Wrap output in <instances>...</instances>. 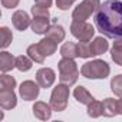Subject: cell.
Masks as SVG:
<instances>
[{"label": "cell", "instance_id": "obj_1", "mask_svg": "<svg viewBox=\"0 0 122 122\" xmlns=\"http://www.w3.org/2000/svg\"><path fill=\"white\" fill-rule=\"evenodd\" d=\"M95 26L105 37L122 36V0H106L95 13Z\"/></svg>", "mask_w": 122, "mask_h": 122}, {"label": "cell", "instance_id": "obj_2", "mask_svg": "<svg viewBox=\"0 0 122 122\" xmlns=\"http://www.w3.org/2000/svg\"><path fill=\"white\" fill-rule=\"evenodd\" d=\"M57 69H59V81L62 83L72 86L78 82L79 69H78V63L75 62V59L62 57L57 63Z\"/></svg>", "mask_w": 122, "mask_h": 122}, {"label": "cell", "instance_id": "obj_3", "mask_svg": "<svg viewBox=\"0 0 122 122\" xmlns=\"http://www.w3.org/2000/svg\"><path fill=\"white\" fill-rule=\"evenodd\" d=\"M81 73H82V76H85L88 79H105L109 76L111 68L105 60L95 59V60H91V62H86L82 65Z\"/></svg>", "mask_w": 122, "mask_h": 122}, {"label": "cell", "instance_id": "obj_4", "mask_svg": "<svg viewBox=\"0 0 122 122\" xmlns=\"http://www.w3.org/2000/svg\"><path fill=\"white\" fill-rule=\"evenodd\" d=\"M68 99H69V85L60 82L56 88H53L52 95H50V106L56 112H62L68 106Z\"/></svg>", "mask_w": 122, "mask_h": 122}, {"label": "cell", "instance_id": "obj_5", "mask_svg": "<svg viewBox=\"0 0 122 122\" xmlns=\"http://www.w3.org/2000/svg\"><path fill=\"white\" fill-rule=\"evenodd\" d=\"M101 0H83L81 5H78L73 12H72V20L76 22H86V19H89L93 13L98 12V9L101 7Z\"/></svg>", "mask_w": 122, "mask_h": 122}, {"label": "cell", "instance_id": "obj_6", "mask_svg": "<svg viewBox=\"0 0 122 122\" xmlns=\"http://www.w3.org/2000/svg\"><path fill=\"white\" fill-rule=\"evenodd\" d=\"M71 33L79 42H91L92 37H93V35H95V27L91 23H88V22H76V20H72Z\"/></svg>", "mask_w": 122, "mask_h": 122}, {"label": "cell", "instance_id": "obj_7", "mask_svg": "<svg viewBox=\"0 0 122 122\" xmlns=\"http://www.w3.org/2000/svg\"><path fill=\"white\" fill-rule=\"evenodd\" d=\"M39 89H40L39 83H35L33 81H25L19 88V93L25 101H35L39 96Z\"/></svg>", "mask_w": 122, "mask_h": 122}, {"label": "cell", "instance_id": "obj_8", "mask_svg": "<svg viewBox=\"0 0 122 122\" xmlns=\"http://www.w3.org/2000/svg\"><path fill=\"white\" fill-rule=\"evenodd\" d=\"M55 79H56L55 71L50 68H40L36 72V82L40 85V88H45V89L50 88L55 83Z\"/></svg>", "mask_w": 122, "mask_h": 122}, {"label": "cell", "instance_id": "obj_9", "mask_svg": "<svg viewBox=\"0 0 122 122\" xmlns=\"http://www.w3.org/2000/svg\"><path fill=\"white\" fill-rule=\"evenodd\" d=\"M17 105V98L13 89H0V106L6 111H10L16 108Z\"/></svg>", "mask_w": 122, "mask_h": 122}, {"label": "cell", "instance_id": "obj_10", "mask_svg": "<svg viewBox=\"0 0 122 122\" xmlns=\"http://www.w3.org/2000/svg\"><path fill=\"white\" fill-rule=\"evenodd\" d=\"M12 23L19 32H23L32 25V20L25 10H16L12 16Z\"/></svg>", "mask_w": 122, "mask_h": 122}, {"label": "cell", "instance_id": "obj_11", "mask_svg": "<svg viewBox=\"0 0 122 122\" xmlns=\"http://www.w3.org/2000/svg\"><path fill=\"white\" fill-rule=\"evenodd\" d=\"M89 45V52H91V57L92 56H99V55H103L108 49H109V43L105 37L102 36H98L95 37L93 40L88 42Z\"/></svg>", "mask_w": 122, "mask_h": 122}, {"label": "cell", "instance_id": "obj_12", "mask_svg": "<svg viewBox=\"0 0 122 122\" xmlns=\"http://www.w3.org/2000/svg\"><path fill=\"white\" fill-rule=\"evenodd\" d=\"M32 111H33V115H35L37 119H40V121H47V119H50L52 111H53V109H52L50 103L47 105L46 102L37 101V102H35Z\"/></svg>", "mask_w": 122, "mask_h": 122}, {"label": "cell", "instance_id": "obj_13", "mask_svg": "<svg viewBox=\"0 0 122 122\" xmlns=\"http://www.w3.org/2000/svg\"><path fill=\"white\" fill-rule=\"evenodd\" d=\"M30 27H32V30H33L36 35H46L47 29L50 27V19H49V17L33 16Z\"/></svg>", "mask_w": 122, "mask_h": 122}, {"label": "cell", "instance_id": "obj_14", "mask_svg": "<svg viewBox=\"0 0 122 122\" xmlns=\"http://www.w3.org/2000/svg\"><path fill=\"white\" fill-rule=\"evenodd\" d=\"M13 68H16V57L12 53L3 50L0 53V71L6 73V72L12 71Z\"/></svg>", "mask_w": 122, "mask_h": 122}, {"label": "cell", "instance_id": "obj_15", "mask_svg": "<svg viewBox=\"0 0 122 122\" xmlns=\"http://www.w3.org/2000/svg\"><path fill=\"white\" fill-rule=\"evenodd\" d=\"M73 96H75V99L81 103V105H89L95 98L89 93V91L85 88V86H78L75 91H73Z\"/></svg>", "mask_w": 122, "mask_h": 122}, {"label": "cell", "instance_id": "obj_16", "mask_svg": "<svg viewBox=\"0 0 122 122\" xmlns=\"http://www.w3.org/2000/svg\"><path fill=\"white\" fill-rule=\"evenodd\" d=\"M65 36H66V33H65V29L60 26V25H57V23H55V25H50V27L47 29V32H46V37H50V39H53L55 42H62L63 39H65Z\"/></svg>", "mask_w": 122, "mask_h": 122}, {"label": "cell", "instance_id": "obj_17", "mask_svg": "<svg viewBox=\"0 0 122 122\" xmlns=\"http://www.w3.org/2000/svg\"><path fill=\"white\" fill-rule=\"evenodd\" d=\"M26 53H27V56L33 60V62H36V63H43V62H45V56H46V55H45L43 50L40 49L39 43L30 45V46L27 47Z\"/></svg>", "mask_w": 122, "mask_h": 122}, {"label": "cell", "instance_id": "obj_18", "mask_svg": "<svg viewBox=\"0 0 122 122\" xmlns=\"http://www.w3.org/2000/svg\"><path fill=\"white\" fill-rule=\"evenodd\" d=\"M60 55H62V57H69V59L79 57V55H78V43H73V42L63 43L62 47H60Z\"/></svg>", "mask_w": 122, "mask_h": 122}, {"label": "cell", "instance_id": "obj_19", "mask_svg": "<svg viewBox=\"0 0 122 122\" xmlns=\"http://www.w3.org/2000/svg\"><path fill=\"white\" fill-rule=\"evenodd\" d=\"M39 46H40V49L43 50V53H45L46 56H50V55H53V53L56 52V49H57V42H55V40L50 39V37H43V39L39 42Z\"/></svg>", "mask_w": 122, "mask_h": 122}, {"label": "cell", "instance_id": "obj_20", "mask_svg": "<svg viewBox=\"0 0 122 122\" xmlns=\"http://www.w3.org/2000/svg\"><path fill=\"white\" fill-rule=\"evenodd\" d=\"M103 116H115L118 115V105H116V99H112V98H106L103 102Z\"/></svg>", "mask_w": 122, "mask_h": 122}, {"label": "cell", "instance_id": "obj_21", "mask_svg": "<svg viewBox=\"0 0 122 122\" xmlns=\"http://www.w3.org/2000/svg\"><path fill=\"white\" fill-rule=\"evenodd\" d=\"M88 115L91 118H99V116H102L103 115V103L93 99L88 105Z\"/></svg>", "mask_w": 122, "mask_h": 122}, {"label": "cell", "instance_id": "obj_22", "mask_svg": "<svg viewBox=\"0 0 122 122\" xmlns=\"http://www.w3.org/2000/svg\"><path fill=\"white\" fill-rule=\"evenodd\" d=\"M32 65H33V60L29 57V56H25V55H20L16 57V68L20 71V72H27L32 69Z\"/></svg>", "mask_w": 122, "mask_h": 122}, {"label": "cell", "instance_id": "obj_23", "mask_svg": "<svg viewBox=\"0 0 122 122\" xmlns=\"http://www.w3.org/2000/svg\"><path fill=\"white\" fill-rule=\"evenodd\" d=\"M0 35H2V43H0V46H2V49H6V47L12 43L13 35H12L10 29L6 27V26H3L2 29H0Z\"/></svg>", "mask_w": 122, "mask_h": 122}, {"label": "cell", "instance_id": "obj_24", "mask_svg": "<svg viewBox=\"0 0 122 122\" xmlns=\"http://www.w3.org/2000/svg\"><path fill=\"white\" fill-rule=\"evenodd\" d=\"M111 91L116 96L122 98V75H116V76L112 78V81H111Z\"/></svg>", "mask_w": 122, "mask_h": 122}, {"label": "cell", "instance_id": "obj_25", "mask_svg": "<svg viewBox=\"0 0 122 122\" xmlns=\"http://www.w3.org/2000/svg\"><path fill=\"white\" fill-rule=\"evenodd\" d=\"M16 88V79L10 75L3 73L0 78V89H15Z\"/></svg>", "mask_w": 122, "mask_h": 122}, {"label": "cell", "instance_id": "obj_26", "mask_svg": "<svg viewBox=\"0 0 122 122\" xmlns=\"http://www.w3.org/2000/svg\"><path fill=\"white\" fill-rule=\"evenodd\" d=\"M78 55H79V57H83V59L91 57V52H89L88 42H79L78 43Z\"/></svg>", "mask_w": 122, "mask_h": 122}, {"label": "cell", "instance_id": "obj_27", "mask_svg": "<svg viewBox=\"0 0 122 122\" xmlns=\"http://www.w3.org/2000/svg\"><path fill=\"white\" fill-rule=\"evenodd\" d=\"M32 15L33 16H39V17H50L49 9L40 7V6H36V5H33V7H32Z\"/></svg>", "mask_w": 122, "mask_h": 122}, {"label": "cell", "instance_id": "obj_28", "mask_svg": "<svg viewBox=\"0 0 122 122\" xmlns=\"http://www.w3.org/2000/svg\"><path fill=\"white\" fill-rule=\"evenodd\" d=\"M111 56H112V60H113L116 65H121V66H122V50L112 47V50H111Z\"/></svg>", "mask_w": 122, "mask_h": 122}, {"label": "cell", "instance_id": "obj_29", "mask_svg": "<svg viewBox=\"0 0 122 122\" xmlns=\"http://www.w3.org/2000/svg\"><path fill=\"white\" fill-rule=\"evenodd\" d=\"M73 3H75V0H56V6L60 10H68Z\"/></svg>", "mask_w": 122, "mask_h": 122}, {"label": "cell", "instance_id": "obj_30", "mask_svg": "<svg viewBox=\"0 0 122 122\" xmlns=\"http://www.w3.org/2000/svg\"><path fill=\"white\" fill-rule=\"evenodd\" d=\"M19 2L20 0H2V5L6 9H15V7H17Z\"/></svg>", "mask_w": 122, "mask_h": 122}, {"label": "cell", "instance_id": "obj_31", "mask_svg": "<svg viewBox=\"0 0 122 122\" xmlns=\"http://www.w3.org/2000/svg\"><path fill=\"white\" fill-rule=\"evenodd\" d=\"M35 5H36V6H40V7L49 9V7L52 6V0H35Z\"/></svg>", "mask_w": 122, "mask_h": 122}, {"label": "cell", "instance_id": "obj_32", "mask_svg": "<svg viewBox=\"0 0 122 122\" xmlns=\"http://www.w3.org/2000/svg\"><path fill=\"white\" fill-rule=\"evenodd\" d=\"M112 47L122 50V36H119V37H115V42H113V46H112Z\"/></svg>", "mask_w": 122, "mask_h": 122}, {"label": "cell", "instance_id": "obj_33", "mask_svg": "<svg viewBox=\"0 0 122 122\" xmlns=\"http://www.w3.org/2000/svg\"><path fill=\"white\" fill-rule=\"evenodd\" d=\"M116 105H118V113L122 115V98L121 99H116Z\"/></svg>", "mask_w": 122, "mask_h": 122}]
</instances>
